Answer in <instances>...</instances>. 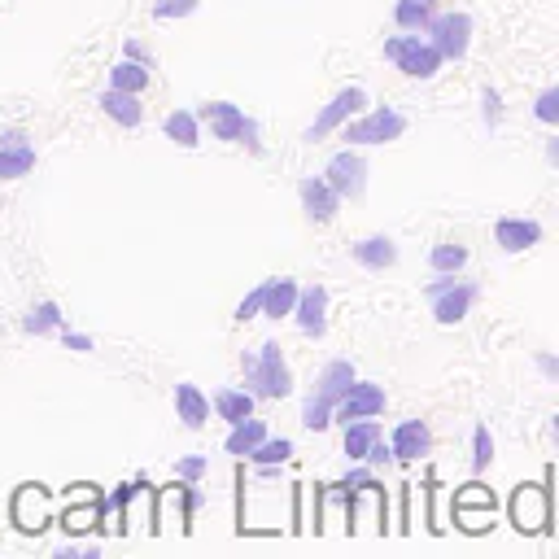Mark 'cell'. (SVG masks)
Instances as JSON below:
<instances>
[{
  "instance_id": "6da1fadb",
  "label": "cell",
  "mask_w": 559,
  "mask_h": 559,
  "mask_svg": "<svg viewBox=\"0 0 559 559\" xmlns=\"http://www.w3.org/2000/svg\"><path fill=\"white\" fill-rule=\"evenodd\" d=\"M241 372H245V389L254 398L280 402V398L293 394V367H289V359H284L280 341H263L258 350L241 354Z\"/></svg>"
},
{
  "instance_id": "7a4b0ae2",
  "label": "cell",
  "mask_w": 559,
  "mask_h": 559,
  "mask_svg": "<svg viewBox=\"0 0 559 559\" xmlns=\"http://www.w3.org/2000/svg\"><path fill=\"white\" fill-rule=\"evenodd\" d=\"M407 136V114L394 105H367L363 114H354L350 123H341V140L350 149H372V145H394Z\"/></svg>"
},
{
  "instance_id": "3957f363",
  "label": "cell",
  "mask_w": 559,
  "mask_h": 559,
  "mask_svg": "<svg viewBox=\"0 0 559 559\" xmlns=\"http://www.w3.org/2000/svg\"><path fill=\"white\" fill-rule=\"evenodd\" d=\"M424 297H428V306H433L437 324L455 328V324H463V319L472 315V306H477V297H481V284L477 280H463V271H459V276H437L424 289Z\"/></svg>"
},
{
  "instance_id": "277c9868",
  "label": "cell",
  "mask_w": 559,
  "mask_h": 559,
  "mask_svg": "<svg viewBox=\"0 0 559 559\" xmlns=\"http://www.w3.org/2000/svg\"><path fill=\"white\" fill-rule=\"evenodd\" d=\"M385 62H394L402 75H407V79H420V83L437 79V75H442V66H446L442 53H437L420 31L389 35V40H385Z\"/></svg>"
},
{
  "instance_id": "5b68a950",
  "label": "cell",
  "mask_w": 559,
  "mask_h": 559,
  "mask_svg": "<svg viewBox=\"0 0 559 559\" xmlns=\"http://www.w3.org/2000/svg\"><path fill=\"white\" fill-rule=\"evenodd\" d=\"M424 40L442 53V62H463L472 49V18L450 9V14H433L424 27Z\"/></svg>"
},
{
  "instance_id": "8992f818",
  "label": "cell",
  "mask_w": 559,
  "mask_h": 559,
  "mask_svg": "<svg viewBox=\"0 0 559 559\" xmlns=\"http://www.w3.org/2000/svg\"><path fill=\"white\" fill-rule=\"evenodd\" d=\"M367 105H372V97H367V88H359V83H350V88H341L337 97H332L324 110L315 114V123L302 132V140L306 145H315V140H324V136H332V132H341V123H350L354 114H363Z\"/></svg>"
},
{
  "instance_id": "52a82bcc",
  "label": "cell",
  "mask_w": 559,
  "mask_h": 559,
  "mask_svg": "<svg viewBox=\"0 0 559 559\" xmlns=\"http://www.w3.org/2000/svg\"><path fill=\"white\" fill-rule=\"evenodd\" d=\"M197 507H201V494L188 481L166 485L162 494H153V529L188 533V529H193V511Z\"/></svg>"
},
{
  "instance_id": "ba28073f",
  "label": "cell",
  "mask_w": 559,
  "mask_h": 559,
  "mask_svg": "<svg viewBox=\"0 0 559 559\" xmlns=\"http://www.w3.org/2000/svg\"><path fill=\"white\" fill-rule=\"evenodd\" d=\"M324 180H328V188L341 201H359L367 193V162H363V153L350 149V145L341 153H332V158L324 162Z\"/></svg>"
},
{
  "instance_id": "9c48e42d",
  "label": "cell",
  "mask_w": 559,
  "mask_h": 559,
  "mask_svg": "<svg viewBox=\"0 0 559 559\" xmlns=\"http://www.w3.org/2000/svg\"><path fill=\"white\" fill-rule=\"evenodd\" d=\"M507 511H511V525H516L520 533H542L546 525H551V494H546V485L525 481V485H516Z\"/></svg>"
},
{
  "instance_id": "30bf717a",
  "label": "cell",
  "mask_w": 559,
  "mask_h": 559,
  "mask_svg": "<svg viewBox=\"0 0 559 559\" xmlns=\"http://www.w3.org/2000/svg\"><path fill=\"white\" fill-rule=\"evenodd\" d=\"M9 520L22 529V533H40L53 525V494L44 490V485H18L14 490V503H9Z\"/></svg>"
},
{
  "instance_id": "8fae6325",
  "label": "cell",
  "mask_w": 559,
  "mask_h": 559,
  "mask_svg": "<svg viewBox=\"0 0 559 559\" xmlns=\"http://www.w3.org/2000/svg\"><path fill=\"white\" fill-rule=\"evenodd\" d=\"M385 385L376 380H354V385L332 402V424H350V420H372V415H385Z\"/></svg>"
},
{
  "instance_id": "7c38bea8",
  "label": "cell",
  "mask_w": 559,
  "mask_h": 559,
  "mask_svg": "<svg viewBox=\"0 0 559 559\" xmlns=\"http://www.w3.org/2000/svg\"><path fill=\"white\" fill-rule=\"evenodd\" d=\"M289 319L297 324V332L311 341H324L328 337V289L324 284H306V289H297V302Z\"/></svg>"
},
{
  "instance_id": "4fadbf2b",
  "label": "cell",
  "mask_w": 559,
  "mask_h": 559,
  "mask_svg": "<svg viewBox=\"0 0 559 559\" xmlns=\"http://www.w3.org/2000/svg\"><path fill=\"white\" fill-rule=\"evenodd\" d=\"M346 529H354V533H380L385 529V490L376 485V477L363 481L359 490L350 494V525Z\"/></svg>"
},
{
  "instance_id": "5bb4252c",
  "label": "cell",
  "mask_w": 559,
  "mask_h": 559,
  "mask_svg": "<svg viewBox=\"0 0 559 559\" xmlns=\"http://www.w3.org/2000/svg\"><path fill=\"white\" fill-rule=\"evenodd\" d=\"M297 201H302L306 219L319 223V228H324V223H332V219L341 214V197L328 188L324 175H306V180L297 184Z\"/></svg>"
},
{
  "instance_id": "9a60e30c",
  "label": "cell",
  "mask_w": 559,
  "mask_h": 559,
  "mask_svg": "<svg viewBox=\"0 0 559 559\" xmlns=\"http://www.w3.org/2000/svg\"><path fill=\"white\" fill-rule=\"evenodd\" d=\"M197 118L210 127L214 140H223V145H241V132H245L249 114L241 110V105H232V101H206Z\"/></svg>"
},
{
  "instance_id": "2e32d148",
  "label": "cell",
  "mask_w": 559,
  "mask_h": 559,
  "mask_svg": "<svg viewBox=\"0 0 559 559\" xmlns=\"http://www.w3.org/2000/svg\"><path fill=\"white\" fill-rule=\"evenodd\" d=\"M389 450H394V463H420L433 450V428L424 420H402L389 437Z\"/></svg>"
},
{
  "instance_id": "e0dca14e",
  "label": "cell",
  "mask_w": 559,
  "mask_h": 559,
  "mask_svg": "<svg viewBox=\"0 0 559 559\" xmlns=\"http://www.w3.org/2000/svg\"><path fill=\"white\" fill-rule=\"evenodd\" d=\"M350 258L363 271H389V267H398V241H394V236H385V232L359 236V241L350 245Z\"/></svg>"
},
{
  "instance_id": "ac0fdd59",
  "label": "cell",
  "mask_w": 559,
  "mask_h": 559,
  "mask_svg": "<svg viewBox=\"0 0 559 559\" xmlns=\"http://www.w3.org/2000/svg\"><path fill=\"white\" fill-rule=\"evenodd\" d=\"M494 245L503 249V254H525V249L542 245V223L538 219H498L494 223Z\"/></svg>"
},
{
  "instance_id": "d6986e66",
  "label": "cell",
  "mask_w": 559,
  "mask_h": 559,
  "mask_svg": "<svg viewBox=\"0 0 559 559\" xmlns=\"http://www.w3.org/2000/svg\"><path fill=\"white\" fill-rule=\"evenodd\" d=\"M97 105L105 110V118H114L118 127H140L145 123V105H140V92H123V88H105Z\"/></svg>"
},
{
  "instance_id": "ffe728a7",
  "label": "cell",
  "mask_w": 559,
  "mask_h": 559,
  "mask_svg": "<svg viewBox=\"0 0 559 559\" xmlns=\"http://www.w3.org/2000/svg\"><path fill=\"white\" fill-rule=\"evenodd\" d=\"M175 420H180L184 428H193V433L210 424V398L201 394L197 385H188V380L175 385Z\"/></svg>"
},
{
  "instance_id": "44dd1931",
  "label": "cell",
  "mask_w": 559,
  "mask_h": 559,
  "mask_svg": "<svg viewBox=\"0 0 559 559\" xmlns=\"http://www.w3.org/2000/svg\"><path fill=\"white\" fill-rule=\"evenodd\" d=\"M359 380V372H354V363L350 359H328L324 367H319V376H315V389L311 394H319V398H328V402H337L346 389Z\"/></svg>"
},
{
  "instance_id": "7402d4cb",
  "label": "cell",
  "mask_w": 559,
  "mask_h": 559,
  "mask_svg": "<svg viewBox=\"0 0 559 559\" xmlns=\"http://www.w3.org/2000/svg\"><path fill=\"white\" fill-rule=\"evenodd\" d=\"M297 284L293 276H276V280H263V319H289V311H293V302H297Z\"/></svg>"
},
{
  "instance_id": "603a6c76",
  "label": "cell",
  "mask_w": 559,
  "mask_h": 559,
  "mask_svg": "<svg viewBox=\"0 0 559 559\" xmlns=\"http://www.w3.org/2000/svg\"><path fill=\"white\" fill-rule=\"evenodd\" d=\"M319 529H346L350 525V494L341 490V481H332L324 494H319V511H315Z\"/></svg>"
},
{
  "instance_id": "cb8c5ba5",
  "label": "cell",
  "mask_w": 559,
  "mask_h": 559,
  "mask_svg": "<svg viewBox=\"0 0 559 559\" xmlns=\"http://www.w3.org/2000/svg\"><path fill=\"white\" fill-rule=\"evenodd\" d=\"M162 132L171 145H180V149H197L201 145V118L193 110H171L162 118Z\"/></svg>"
},
{
  "instance_id": "d4e9b609",
  "label": "cell",
  "mask_w": 559,
  "mask_h": 559,
  "mask_svg": "<svg viewBox=\"0 0 559 559\" xmlns=\"http://www.w3.org/2000/svg\"><path fill=\"white\" fill-rule=\"evenodd\" d=\"M254 394H249V389H219V394H214V402H210V407H214V415H219V420L223 424H241L245 420V415H254Z\"/></svg>"
},
{
  "instance_id": "484cf974",
  "label": "cell",
  "mask_w": 559,
  "mask_h": 559,
  "mask_svg": "<svg viewBox=\"0 0 559 559\" xmlns=\"http://www.w3.org/2000/svg\"><path fill=\"white\" fill-rule=\"evenodd\" d=\"M346 428V437H341V455H346L350 463H363L367 455V446L380 437V424H376V415L372 420H350V424H341Z\"/></svg>"
},
{
  "instance_id": "4316f807",
  "label": "cell",
  "mask_w": 559,
  "mask_h": 559,
  "mask_svg": "<svg viewBox=\"0 0 559 559\" xmlns=\"http://www.w3.org/2000/svg\"><path fill=\"white\" fill-rule=\"evenodd\" d=\"M263 437H267V420H258V415H245L241 424H232V433H228V442H223V450H228L232 459H245L249 450L263 442Z\"/></svg>"
},
{
  "instance_id": "83f0119b",
  "label": "cell",
  "mask_w": 559,
  "mask_h": 559,
  "mask_svg": "<svg viewBox=\"0 0 559 559\" xmlns=\"http://www.w3.org/2000/svg\"><path fill=\"white\" fill-rule=\"evenodd\" d=\"M118 516H123V529H145V533H153V490H149V481H140V490L127 498Z\"/></svg>"
},
{
  "instance_id": "f1b7e54d",
  "label": "cell",
  "mask_w": 559,
  "mask_h": 559,
  "mask_svg": "<svg viewBox=\"0 0 559 559\" xmlns=\"http://www.w3.org/2000/svg\"><path fill=\"white\" fill-rule=\"evenodd\" d=\"M35 171V145L22 140V145H0V180H22V175Z\"/></svg>"
},
{
  "instance_id": "f546056e",
  "label": "cell",
  "mask_w": 559,
  "mask_h": 559,
  "mask_svg": "<svg viewBox=\"0 0 559 559\" xmlns=\"http://www.w3.org/2000/svg\"><path fill=\"white\" fill-rule=\"evenodd\" d=\"M428 267L437 271V276H459L463 267H468V245L459 241H437L428 249Z\"/></svg>"
},
{
  "instance_id": "4dcf8cb0",
  "label": "cell",
  "mask_w": 559,
  "mask_h": 559,
  "mask_svg": "<svg viewBox=\"0 0 559 559\" xmlns=\"http://www.w3.org/2000/svg\"><path fill=\"white\" fill-rule=\"evenodd\" d=\"M62 324H66V315H62V306L57 302H35L31 311L22 315V328H27L31 337H53Z\"/></svg>"
},
{
  "instance_id": "1f68e13d",
  "label": "cell",
  "mask_w": 559,
  "mask_h": 559,
  "mask_svg": "<svg viewBox=\"0 0 559 559\" xmlns=\"http://www.w3.org/2000/svg\"><path fill=\"white\" fill-rule=\"evenodd\" d=\"M101 529V511L97 503H66L62 511V533L66 538H83V533Z\"/></svg>"
},
{
  "instance_id": "d6a6232c",
  "label": "cell",
  "mask_w": 559,
  "mask_h": 559,
  "mask_svg": "<svg viewBox=\"0 0 559 559\" xmlns=\"http://www.w3.org/2000/svg\"><path fill=\"white\" fill-rule=\"evenodd\" d=\"M149 83H153L149 66L132 62V57H123V62H114V66H110V88H123V92H140V97H145V88H149Z\"/></svg>"
},
{
  "instance_id": "836d02e7",
  "label": "cell",
  "mask_w": 559,
  "mask_h": 559,
  "mask_svg": "<svg viewBox=\"0 0 559 559\" xmlns=\"http://www.w3.org/2000/svg\"><path fill=\"white\" fill-rule=\"evenodd\" d=\"M297 455V446H293V437H263V442H258L254 450H249V463H254V468H258V463H276V468H284V463H289Z\"/></svg>"
},
{
  "instance_id": "e575fe53",
  "label": "cell",
  "mask_w": 559,
  "mask_h": 559,
  "mask_svg": "<svg viewBox=\"0 0 559 559\" xmlns=\"http://www.w3.org/2000/svg\"><path fill=\"white\" fill-rule=\"evenodd\" d=\"M428 18H433V5H424V0H398V5H394L398 31H420L424 35Z\"/></svg>"
},
{
  "instance_id": "d590c367",
  "label": "cell",
  "mask_w": 559,
  "mask_h": 559,
  "mask_svg": "<svg viewBox=\"0 0 559 559\" xmlns=\"http://www.w3.org/2000/svg\"><path fill=\"white\" fill-rule=\"evenodd\" d=\"M302 428H311V433H328L332 428V402L319 398V394H306L302 398Z\"/></svg>"
},
{
  "instance_id": "8d00e7d4",
  "label": "cell",
  "mask_w": 559,
  "mask_h": 559,
  "mask_svg": "<svg viewBox=\"0 0 559 559\" xmlns=\"http://www.w3.org/2000/svg\"><path fill=\"white\" fill-rule=\"evenodd\" d=\"M201 9V0H153V18L158 22H180V18H193Z\"/></svg>"
},
{
  "instance_id": "74e56055",
  "label": "cell",
  "mask_w": 559,
  "mask_h": 559,
  "mask_svg": "<svg viewBox=\"0 0 559 559\" xmlns=\"http://www.w3.org/2000/svg\"><path fill=\"white\" fill-rule=\"evenodd\" d=\"M533 118L546 127H559V88H542L533 97Z\"/></svg>"
},
{
  "instance_id": "f35d334b",
  "label": "cell",
  "mask_w": 559,
  "mask_h": 559,
  "mask_svg": "<svg viewBox=\"0 0 559 559\" xmlns=\"http://www.w3.org/2000/svg\"><path fill=\"white\" fill-rule=\"evenodd\" d=\"M494 433H490V428H477V433H472V468H477V472H485V468H490V463H494Z\"/></svg>"
},
{
  "instance_id": "ab89813d",
  "label": "cell",
  "mask_w": 559,
  "mask_h": 559,
  "mask_svg": "<svg viewBox=\"0 0 559 559\" xmlns=\"http://www.w3.org/2000/svg\"><path fill=\"white\" fill-rule=\"evenodd\" d=\"M459 511V525L468 533H485L494 525V507H455Z\"/></svg>"
},
{
  "instance_id": "60d3db41",
  "label": "cell",
  "mask_w": 559,
  "mask_h": 559,
  "mask_svg": "<svg viewBox=\"0 0 559 559\" xmlns=\"http://www.w3.org/2000/svg\"><path fill=\"white\" fill-rule=\"evenodd\" d=\"M455 507H494V490L490 485H481V481H472V485H463V490L455 494Z\"/></svg>"
},
{
  "instance_id": "b9f144b4",
  "label": "cell",
  "mask_w": 559,
  "mask_h": 559,
  "mask_svg": "<svg viewBox=\"0 0 559 559\" xmlns=\"http://www.w3.org/2000/svg\"><path fill=\"white\" fill-rule=\"evenodd\" d=\"M481 123L485 127L503 123V92H498V88H481Z\"/></svg>"
},
{
  "instance_id": "7bdbcfd3",
  "label": "cell",
  "mask_w": 559,
  "mask_h": 559,
  "mask_svg": "<svg viewBox=\"0 0 559 559\" xmlns=\"http://www.w3.org/2000/svg\"><path fill=\"white\" fill-rule=\"evenodd\" d=\"M206 472H210V459H206V455H184L180 463H175V477L188 481V485H197L201 477H206Z\"/></svg>"
},
{
  "instance_id": "ee69618b",
  "label": "cell",
  "mask_w": 559,
  "mask_h": 559,
  "mask_svg": "<svg viewBox=\"0 0 559 559\" xmlns=\"http://www.w3.org/2000/svg\"><path fill=\"white\" fill-rule=\"evenodd\" d=\"M258 311H263V284H258L249 297H241V306H236L232 319H236V324H249V319H258Z\"/></svg>"
},
{
  "instance_id": "f6af8a7d",
  "label": "cell",
  "mask_w": 559,
  "mask_h": 559,
  "mask_svg": "<svg viewBox=\"0 0 559 559\" xmlns=\"http://www.w3.org/2000/svg\"><path fill=\"white\" fill-rule=\"evenodd\" d=\"M363 463H372V468H394V450H389V442H385V437H376V442L367 446Z\"/></svg>"
},
{
  "instance_id": "bcb514c9",
  "label": "cell",
  "mask_w": 559,
  "mask_h": 559,
  "mask_svg": "<svg viewBox=\"0 0 559 559\" xmlns=\"http://www.w3.org/2000/svg\"><path fill=\"white\" fill-rule=\"evenodd\" d=\"M241 145H245L249 153H254V158H258V153H263V123H258L254 114L245 118V132H241Z\"/></svg>"
},
{
  "instance_id": "7dc6e473",
  "label": "cell",
  "mask_w": 559,
  "mask_h": 559,
  "mask_svg": "<svg viewBox=\"0 0 559 559\" xmlns=\"http://www.w3.org/2000/svg\"><path fill=\"white\" fill-rule=\"evenodd\" d=\"M57 332H62L66 350H75V354H92V350H97V341H92L88 332H70V328H57Z\"/></svg>"
},
{
  "instance_id": "c3c4849f",
  "label": "cell",
  "mask_w": 559,
  "mask_h": 559,
  "mask_svg": "<svg viewBox=\"0 0 559 559\" xmlns=\"http://www.w3.org/2000/svg\"><path fill=\"white\" fill-rule=\"evenodd\" d=\"M123 57H132V62H140V66H149V70H153V53L136 40V35H127V40H123Z\"/></svg>"
},
{
  "instance_id": "681fc988",
  "label": "cell",
  "mask_w": 559,
  "mask_h": 559,
  "mask_svg": "<svg viewBox=\"0 0 559 559\" xmlns=\"http://www.w3.org/2000/svg\"><path fill=\"white\" fill-rule=\"evenodd\" d=\"M363 481H372V468H350L346 477H341V490H346V494H354Z\"/></svg>"
},
{
  "instance_id": "f907efd6",
  "label": "cell",
  "mask_w": 559,
  "mask_h": 559,
  "mask_svg": "<svg viewBox=\"0 0 559 559\" xmlns=\"http://www.w3.org/2000/svg\"><path fill=\"white\" fill-rule=\"evenodd\" d=\"M97 485H70V494H66V503H97Z\"/></svg>"
},
{
  "instance_id": "816d5d0a",
  "label": "cell",
  "mask_w": 559,
  "mask_h": 559,
  "mask_svg": "<svg viewBox=\"0 0 559 559\" xmlns=\"http://www.w3.org/2000/svg\"><path fill=\"white\" fill-rule=\"evenodd\" d=\"M538 372L546 380H559V359H555V354H538Z\"/></svg>"
},
{
  "instance_id": "f5cc1de1",
  "label": "cell",
  "mask_w": 559,
  "mask_h": 559,
  "mask_svg": "<svg viewBox=\"0 0 559 559\" xmlns=\"http://www.w3.org/2000/svg\"><path fill=\"white\" fill-rule=\"evenodd\" d=\"M22 140H31L27 132H18V127H9V132H0V145H22Z\"/></svg>"
},
{
  "instance_id": "db71d44e",
  "label": "cell",
  "mask_w": 559,
  "mask_h": 559,
  "mask_svg": "<svg viewBox=\"0 0 559 559\" xmlns=\"http://www.w3.org/2000/svg\"><path fill=\"white\" fill-rule=\"evenodd\" d=\"M546 162H551V166L559 162V140H555V136H551V140H546Z\"/></svg>"
},
{
  "instance_id": "11a10c76",
  "label": "cell",
  "mask_w": 559,
  "mask_h": 559,
  "mask_svg": "<svg viewBox=\"0 0 559 559\" xmlns=\"http://www.w3.org/2000/svg\"><path fill=\"white\" fill-rule=\"evenodd\" d=\"M424 5H437V0H424Z\"/></svg>"
}]
</instances>
